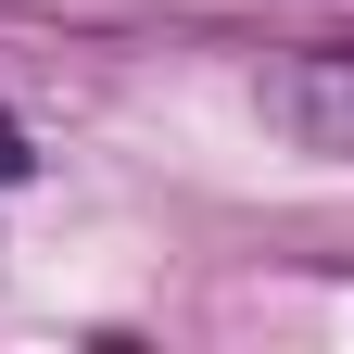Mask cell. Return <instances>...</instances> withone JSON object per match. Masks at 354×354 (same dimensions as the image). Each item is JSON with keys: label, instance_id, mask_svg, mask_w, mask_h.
I'll return each mask as SVG.
<instances>
[{"label": "cell", "instance_id": "obj_2", "mask_svg": "<svg viewBox=\"0 0 354 354\" xmlns=\"http://www.w3.org/2000/svg\"><path fill=\"white\" fill-rule=\"evenodd\" d=\"M26 165H38V152H26V127H13V114H0V190H13V177H26Z\"/></svg>", "mask_w": 354, "mask_h": 354}, {"label": "cell", "instance_id": "obj_1", "mask_svg": "<svg viewBox=\"0 0 354 354\" xmlns=\"http://www.w3.org/2000/svg\"><path fill=\"white\" fill-rule=\"evenodd\" d=\"M266 127H279L291 152H317V165H354V38L342 51H291V64H266Z\"/></svg>", "mask_w": 354, "mask_h": 354}]
</instances>
